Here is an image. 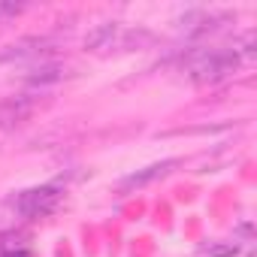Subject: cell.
I'll return each mask as SVG.
<instances>
[{
  "label": "cell",
  "mask_w": 257,
  "mask_h": 257,
  "mask_svg": "<svg viewBox=\"0 0 257 257\" xmlns=\"http://www.w3.org/2000/svg\"><path fill=\"white\" fill-rule=\"evenodd\" d=\"M239 55L233 49H197L188 55L185 61V70L194 82L200 85H209V82H218V79H227L236 67H239Z\"/></svg>",
  "instance_id": "obj_2"
},
{
  "label": "cell",
  "mask_w": 257,
  "mask_h": 257,
  "mask_svg": "<svg viewBox=\"0 0 257 257\" xmlns=\"http://www.w3.org/2000/svg\"><path fill=\"white\" fill-rule=\"evenodd\" d=\"M34 109V103L31 100H25V97H19V100H13V103H4L0 106V124H19L28 112Z\"/></svg>",
  "instance_id": "obj_6"
},
{
  "label": "cell",
  "mask_w": 257,
  "mask_h": 257,
  "mask_svg": "<svg viewBox=\"0 0 257 257\" xmlns=\"http://www.w3.org/2000/svg\"><path fill=\"white\" fill-rule=\"evenodd\" d=\"M46 52V40L43 37H28V40H19L16 46H10L4 55H0V64L4 61H22V58H37Z\"/></svg>",
  "instance_id": "obj_5"
},
{
  "label": "cell",
  "mask_w": 257,
  "mask_h": 257,
  "mask_svg": "<svg viewBox=\"0 0 257 257\" xmlns=\"http://www.w3.org/2000/svg\"><path fill=\"white\" fill-rule=\"evenodd\" d=\"M179 167V161L176 158H170V161H161V164H152V167H143V170H137V173H131L124 182H121V188L124 191H134V188H146V185H152V182H158V179H167L173 170Z\"/></svg>",
  "instance_id": "obj_4"
},
{
  "label": "cell",
  "mask_w": 257,
  "mask_h": 257,
  "mask_svg": "<svg viewBox=\"0 0 257 257\" xmlns=\"http://www.w3.org/2000/svg\"><path fill=\"white\" fill-rule=\"evenodd\" d=\"M155 37L143 28H121L118 22H106V25H97L85 46L97 55H109V52H134V49H143L149 46Z\"/></svg>",
  "instance_id": "obj_1"
},
{
  "label": "cell",
  "mask_w": 257,
  "mask_h": 257,
  "mask_svg": "<svg viewBox=\"0 0 257 257\" xmlns=\"http://www.w3.org/2000/svg\"><path fill=\"white\" fill-rule=\"evenodd\" d=\"M61 79V67H43L37 70V76H31L34 85H46V82H58Z\"/></svg>",
  "instance_id": "obj_7"
},
{
  "label": "cell",
  "mask_w": 257,
  "mask_h": 257,
  "mask_svg": "<svg viewBox=\"0 0 257 257\" xmlns=\"http://www.w3.org/2000/svg\"><path fill=\"white\" fill-rule=\"evenodd\" d=\"M58 203H61V191L55 188V185H40V188H28V191H22L16 200H13V206H16V212L22 215V218H31V221H37V218H46V215H52L55 209H58Z\"/></svg>",
  "instance_id": "obj_3"
},
{
  "label": "cell",
  "mask_w": 257,
  "mask_h": 257,
  "mask_svg": "<svg viewBox=\"0 0 257 257\" xmlns=\"http://www.w3.org/2000/svg\"><path fill=\"white\" fill-rule=\"evenodd\" d=\"M0 257H31V251H28V245L25 242H19V245H13V248H7Z\"/></svg>",
  "instance_id": "obj_8"
}]
</instances>
